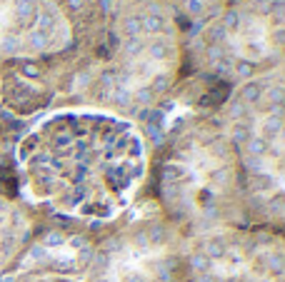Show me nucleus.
<instances>
[{
    "label": "nucleus",
    "mask_w": 285,
    "mask_h": 282,
    "mask_svg": "<svg viewBox=\"0 0 285 282\" xmlns=\"http://www.w3.org/2000/svg\"><path fill=\"white\" fill-rule=\"evenodd\" d=\"M20 70H23L28 78H38V75H40V68H38L35 62H23V68H20Z\"/></svg>",
    "instance_id": "obj_5"
},
{
    "label": "nucleus",
    "mask_w": 285,
    "mask_h": 282,
    "mask_svg": "<svg viewBox=\"0 0 285 282\" xmlns=\"http://www.w3.org/2000/svg\"><path fill=\"white\" fill-rule=\"evenodd\" d=\"M130 282H145V277H140V275H133V277H130Z\"/></svg>",
    "instance_id": "obj_8"
},
{
    "label": "nucleus",
    "mask_w": 285,
    "mask_h": 282,
    "mask_svg": "<svg viewBox=\"0 0 285 282\" xmlns=\"http://www.w3.org/2000/svg\"><path fill=\"white\" fill-rule=\"evenodd\" d=\"M0 282H15V277H13V275H3V277H0Z\"/></svg>",
    "instance_id": "obj_7"
},
{
    "label": "nucleus",
    "mask_w": 285,
    "mask_h": 282,
    "mask_svg": "<svg viewBox=\"0 0 285 282\" xmlns=\"http://www.w3.org/2000/svg\"><path fill=\"white\" fill-rule=\"evenodd\" d=\"M248 150H250L253 155H263V152L268 150V145H265V140L255 138V140H248Z\"/></svg>",
    "instance_id": "obj_4"
},
{
    "label": "nucleus",
    "mask_w": 285,
    "mask_h": 282,
    "mask_svg": "<svg viewBox=\"0 0 285 282\" xmlns=\"http://www.w3.org/2000/svg\"><path fill=\"white\" fill-rule=\"evenodd\" d=\"M190 267H193L195 272H205V270L210 267V260H208L205 255H193V257H190Z\"/></svg>",
    "instance_id": "obj_1"
},
{
    "label": "nucleus",
    "mask_w": 285,
    "mask_h": 282,
    "mask_svg": "<svg viewBox=\"0 0 285 282\" xmlns=\"http://www.w3.org/2000/svg\"><path fill=\"white\" fill-rule=\"evenodd\" d=\"M63 242V235L60 232H48L45 235V245H60Z\"/></svg>",
    "instance_id": "obj_6"
},
{
    "label": "nucleus",
    "mask_w": 285,
    "mask_h": 282,
    "mask_svg": "<svg viewBox=\"0 0 285 282\" xmlns=\"http://www.w3.org/2000/svg\"><path fill=\"white\" fill-rule=\"evenodd\" d=\"M268 267H270V272H273V275H280V272L285 270V260L280 257V255H270Z\"/></svg>",
    "instance_id": "obj_2"
},
{
    "label": "nucleus",
    "mask_w": 285,
    "mask_h": 282,
    "mask_svg": "<svg viewBox=\"0 0 285 282\" xmlns=\"http://www.w3.org/2000/svg\"><path fill=\"white\" fill-rule=\"evenodd\" d=\"M223 253H225V245H223L220 240H213V242L208 245V255H205V257H208V260H215V257H220Z\"/></svg>",
    "instance_id": "obj_3"
},
{
    "label": "nucleus",
    "mask_w": 285,
    "mask_h": 282,
    "mask_svg": "<svg viewBox=\"0 0 285 282\" xmlns=\"http://www.w3.org/2000/svg\"><path fill=\"white\" fill-rule=\"evenodd\" d=\"M95 282H105V280H95Z\"/></svg>",
    "instance_id": "obj_9"
}]
</instances>
